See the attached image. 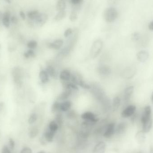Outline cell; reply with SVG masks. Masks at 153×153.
I'll return each mask as SVG.
<instances>
[{"label": "cell", "instance_id": "obj_51", "mask_svg": "<svg viewBox=\"0 0 153 153\" xmlns=\"http://www.w3.org/2000/svg\"><path fill=\"white\" fill-rule=\"evenodd\" d=\"M148 28L150 30L153 31V20L149 23V25H148Z\"/></svg>", "mask_w": 153, "mask_h": 153}, {"label": "cell", "instance_id": "obj_36", "mask_svg": "<svg viewBox=\"0 0 153 153\" xmlns=\"http://www.w3.org/2000/svg\"><path fill=\"white\" fill-rule=\"evenodd\" d=\"M38 119V115L36 113H33L30 115L28 119L29 124L32 125L36 122Z\"/></svg>", "mask_w": 153, "mask_h": 153}, {"label": "cell", "instance_id": "obj_6", "mask_svg": "<svg viewBox=\"0 0 153 153\" xmlns=\"http://www.w3.org/2000/svg\"><path fill=\"white\" fill-rule=\"evenodd\" d=\"M115 128L116 125L115 123L111 122L108 123L103 134V137L106 138H110L112 137L115 134Z\"/></svg>", "mask_w": 153, "mask_h": 153}, {"label": "cell", "instance_id": "obj_47", "mask_svg": "<svg viewBox=\"0 0 153 153\" xmlns=\"http://www.w3.org/2000/svg\"><path fill=\"white\" fill-rule=\"evenodd\" d=\"M72 3L74 5H80L82 2L83 0H71Z\"/></svg>", "mask_w": 153, "mask_h": 153}, {"label": "cell", "instance_id": "obj_30", "mask_svg": "<svg viewBox=\"0 0 153 153\" xmlns=\"http://www.w3.org/2000/svg\"><path fill=\"white\" fill-rule=\"evenodd\" d=\"M60 103L58 101H55L52 104L51 107V112L53 113H56L60 111Z\"/></svg>", "mask_w": 153, "mask_h": 153}, {"label": "cell", "instance_id": "obj_52", "mask_svg": "<svg viewBox=\"0 0 153 153\" xmlns=\"http://www.w3.org/2000/svg\"><path fill=\"white\" fill-rule=\"evenodd\" d=\"M4 104L3 102H0V112H1L2 111L3 109Z\"/></svg>", "mask_w": 153, "mask_h": 153}, {"label": "cell", "instance_id": "obj_44", "mask_svg": "<svg viewBox=\"0 0 153 153\" xmlns=\"http://www.w3.org/2000/svg\"><path fill=\"white\" fill-rule=\"evenodd\" d=\"M1 153H11V150L7 145H4L1 150Z\"/></svg>", "mask_w": 153, "mask_h": 153}, {"label": "cell", "instance_id": "obj_3", "mask_svg": "<svg viewBox=\"0 0 153 153\" xmlns=\"http://www.w3.org/2000/svg\"><path fill=\"white\" fill-rule=\"evenodd\" d=\"M91 90L92 94H93L95 99H97L100 102L106 96L105 92L102 88L98 84H94L92 85H91Z\"/></svg>", "mask_w": 153, "mask_h": 153}, {"label": "cell", "instance_id": "obj_24", "mask_svg": "<svg viewBox=\"0 0 153 153\" xmlns=\"http://www.w3.org/2000/svg\"><path fill=\"white\" fill-rule=\"evenodd\" d=\"M121 104V99L119 96H115L113 98L111 103V109L113 111H116L118 109Z\"/></svg>", "mask_w": 153, "mask_h": 153}, {"label": "cell", "instance_id": "obj_58", "mask_svg": "<svg viewBox=\"0 0 153 153\" xmlns=\"http://www.w3.org/2000/svg\"><path fill=\"white\" fill-rule=\"evenodd\" d=\"M136 153H143L142 152H136Z\"/></svg>", "mask_w": 153, "mask_h": 153}, {"label": "cell", "instance_id": "obj_50", "mask_svg": "<svg viewBox=\"0 0 153 153\" xmlns=\"http://www.w3.org/2000/svg\"><path fill=\"white\" fill-rule=\"evenodd\" d=\"M19 14L21 18L23 20H25V19H26V15H25V13L22 11H20Z\"/></svg>", "mask_w": 153, "mask_h": 153}, {"label": "cell", "instance_id": "obj_11", "mask_svg": "<svg viewBox=\"0 0 153 153\" xmlns=\"http://www.w3.org/2000/svg\"><path fill=\"white\" fill-rule=\"evenodd\" d=\"M13 80L17 84H21L22 82V71L19 67L13 68L12 71Z\"/></svg>", "mask_w": 153, "mask_h": 153}, {"label": "cell", "instance_id": "obj_40", "mask_svg": "<svg viewBox=\"0 0 153 153\" xmlns=\"http://www.w3.org/2000/svg\"><path fill=\"white\" fill-rule=\"evenodd\" d=\"M77 19V14L76 11L73 10L71 13L70 16V20L72 22H74L76 21Z\"/></svg>", "mask_w": 153, "mask_h": 153}, {"label": "cell", "instance_id": "obj_16", "mask_svg": "<svg viewBox=\"0 0 153 153\" xmlns=\"http://www.w3.org/2000/svg\"><path fill=\"white\" fill-rule=\"evenodd\" d=\"M107 145L104 142L101 141L94 146L93 153H105Z\"/></svg>", "mask_w": 153, "mask_h": 153}, {"label": "cell", "instance_id": "obj_21", "mask_svg": "<svg viewBox=\"0 0 153 153\" xmlns=\"http://www.w3.org/2000/svg\"><path fill=\"white\" fill-rule=\"evenodd\" d=\"M142 124V129L143 131L145 132L146 134L149 133L153 126V120L152 118L147 120L144 122Z\"/></svg>", "mask_w": 153, "mask_h": 153}, {"label": "cell", "instance_id": "obj_45", "mask_svg": "<svg viewBox=\"0 0 153 153\" xmlns=\"http://www.w3.org/2000/svg\"><path fill=\"white\" fill-rule=\"evenodd\" d=\"M20 153H32V151L30 147H25L22 149Z\"/></svg>", "mask_w": 153, "mask_h": 153}, {"label": "cell", "instance_id": "obj_56", "mask_svg": "<svg viewBox=\"0 0 153 153\" xmlns=\"http://www.w3.org/2000/svg\"><path fill=\"white\" fill-rule=\"evenodd\" d=\"M6 2L10 4L11 3L10 0H4Z\"/></svg>", "mask_w": 153, "mask_h": 153}, {"label": "cell", "instance_id": "obj_38", "mask_svg": "<svg viewBox=\"0 0 153 153\" xmlns=\"http://www.w3.org/2000/svg\"><path fill=\"white\" fill-rule=\"evenodd\" d=\"M38 43L36 40H30L27 44V46L30 49H34L36 48Z\"/></svg>", "mask_w": 153, "mask_h": 153}, {"label": "cell", "instance_id": "obj_23", "mask_svg": "<svg viewBox=\"0 0 153 153\" xmlns=\"http://www.w3.org/2000/svg\"><path fill=\"white\" fill-rule=\"evenodd\" d=\"M146 133L143 130L137 131L135 134V138L138 143L140 144L143 143L146 139Z\"/></svg>", "mask_w": 153, "mask_h": 153}, {"label": "cell", "instance_id": "obj_20", "mask_svg": "<svg viewBox=\"0 0 153 153\" xmlns=\"http://www.w3.org/2000/svg\"><path fill=\"white\" fill-rule=\"evenodd\" d=\"M55 134L56 133L51 131L48 128L44 132L43 136L48 143H51L53 140Z\"/></svg>", "mask_w": 153, "mask_h": 153}, {"label": "cell", "instance_id": "obj_53", "mask_svg": "<svg viewBox=\"0 0 153 153\" xmlns=\"http://www.w3.org/2000/svg\"><path fill=\"white\" fill-rule=\"evenodd\" d=\"M149 153H153V146L152 145H151L150 146Z\"/></svg>", "mask_w": 153, "mask_h": 153}, {"label": "cell", "instance_id": "obj_2", "mask_svg": "<svg viewBox=\"0 0 153 153\" xmlns=\"http://www.w3.org/2000/svg\"><path fill=\"white\" fill-rule=\"evenodd\" d=\"M118 16L117 10L113 7H109L105 9L103 13V17L105 21L108 23L115 21Z\"/></svg>", "mask_w": 153, "mask_h": 153}, {"label": "cell", "instance_id": "obj_29", "mask_svg": "<svg viewBox=\"0 0 153 153\" xmlns=\"http://www.w3.org/2000/svg\"><path fill=\"white\" fill-rule=\"evenodd\" d=\"M66 2L65 0H59L56 5V10L58 11L65 10L66 8Z\"/></svg>", "mask_w": 153, "mask_h": 153}, {"label": "cell", "instance_id": "obj_13", "mask_svg": "<svg viewBox=\"0 0 153 153\" xmlns=\"http://www.w3.org/2000/svg\"><path fill=\"white\" fill-rule=\"evenodd\" d=\"M64 44V41L63 39H57L54 40L53 42L48 44V47L49 48L55 50H59L61 49Z\"/></svg>", "mask_w": 153, "mask_h": 153}, {"label": "cell", "instance_id": "obj_35", "mask_svg": "<svg viewBox=\"0 0 153 153\" xmlns=\"http://www.w3.org/2000/svg\"><path fill=\"white\" fill-rule=\"evenodd\" d=\"M78 85L82 89H85V90H91V85L86 83L85 81H84L83 79L80 80Z\"/></svg>", "mask_w": 153, "mask_h": 153}, {"label": "cell", "instance_id": "obj_15", "mask_svg": "<svg viewBox=\"0 0 153 153\" xmlns=\"http://www.w3.org/2000/svg\"><path fill=\"white\" fill-rule=\"evenodd\" d=\"M72 91L69 89H64V91L58 95L57 98V100L58 101H64L67 100L72 94Z\"/></svg>", "mask_w": 153, "mask_h": 153}, {"label": "cell", "instance_id": "obj_37", "mask_svg": "<svg viewBox=\"0 0 153 153\" xmlns=\"http://www.w3.org/2000/svg\"><path fill=\"white\" fill-rule=\"evenodd\" d=\"M24 56L26 58H29L30 57L34 58L36 56V54L32 49H30L28 51L24 53Z\"/></svg>", "mask_w": 153, "mask_h": 153}, {"label": "cell", "instance_id": "obj_39", "mask_svg": "<svg viewBox=\"0 0 153 153\" xmlns=\"http://www.w3.org/2000/svg\"><path fill=\"white\" fill-rule=\"evenodd\" d=\"M66 112V117L69 119H74L76 117V113L74 111L70 110Z\"/></svg>", "mask_w": 153, "mask_h": 153}, {"label": "cell", "instance_id": "obj_54", "mask_svg": "<svg viewBox=\"0 0 153 153\" xmlns=\"http://www.w3.org/2000/svg\"><path fill=\"white\" fill-rule=\"evenodd\" d=\"M3 16V13L1 12L0 11V21H1L2 20Z\"/></svg>", "mask_w": 153, "mask_h": 153}, {"label": "cell", "instance_id": "obj_33", "mask_svg": "<svg viewBox=\"0 0 153 153\" xmlns=\"http://www.w3.org/2000/svg\"><path fill=\"white\" fill-rule=\"evenodd\" d=\"M66 15V13L65 11H59L58 13L56 15L54 18V20L56 21H60L65 18Z\"/></svg>", "mask_w": 153, "mask_h": 153}, {"label": "cell", "instance_id": "obj_48", "mask_svg": "<svg viewBox=\"0 0 153 153\" xmlns=\"http://www.w3.org/2000/svg\"><path fill=\"white\" fill-rule=\"evenodd\" d=\"M40 143L42 145L45 146L47 144L48 142L47 141L45 137L42 135V136L40 138Z\"/></svg>", "mask_w": 153, "mask_h": 153}, {"label": "cell", "instance_id": "obj_8", "mask_svg": "<svg viewBox=\"0 0 153 153\" xmlns=\"http://www.w3.org/2000/svg\"><path fill=\"white\" fill-rule=\"evenodd\" d=\"M134 87L133 85H130L126 87L124 91L123 101L125 104H127L131 99L132 94L134 93Z\"/></svg>", "mask_w": 153, "mask_h": 153}, {"label": "cell", "instance_id": "obj_32", "mask_svg": "<svg viewBox=\"0 0 153 153\" xmlns=\"http://www.w3.org/2000/svg\"><path fill=\"white\" fill-rule=\"evenodd\" d=\"M48 128L53 132L56 133V131L59 129V126L55 120H52L49 123Z\"/></svg>", "mask_w": 153, "mask_h": 153}, {"label": "cell", "instance_id": "obj_49", "mask_svg": "<svg viewBox=\"0 0 153 153\" xmlns=\"http://www.w3.org/2000/svg\"><path fill=\"white\" fill-rule=\"evenodd\" d=\"M11 22H12L13 24H17L18 22V19L17 17L15 16H13L10 19Z\"/></svg>", "mask_w": 153, "mask_h": 153}, {"label": "cell", "instance_id": "obj_46", "mask_svg": "<svg viewBox=\"0 0 153 153\" xmlns=\"http://www.w3.org/2000/svg\"><path fill=\"white\" fill-rule=\"evenodd\" d=\"M119 2L120 0H108V4L111 6L117 5Z\"/></svg>", "mask_w": 153, "mask_h": 153}, {"label": "cell", "instance_id": "obj_55", "mask_svg": "<svg viewBox=\"0 0 153 153\" xmlns=\"http://www.w3.org/2000/svg\"><path fill=\"white\" fill-rule=\"evenodd\" d=\"M151 101H152V103L153 104V92L152 93V95H151Z\"/></svg>", "mask_w": 153, "mask_h": 153}, {"label": "cell", "instance_id": "obj_7", "mask_svg": "<svg viewBox=\"0 0 153 153\" xmlns=\"http://www.w3.org/2000/svg\"><path fill=\"white\" fill-rule=\"evenodd\" d=\"M152 110L151 106L149 105L146 106L144 108L143 114L141 117L142 124L152 118Z\"/></svg>", "mask_w": 153, "mask_h": 153}, {"label": "cell", "instance_id": "obj_4", "mask_svg": "<svg viewBox=\"0 0 153 153\" xmlns=\"http://www.w3.org/2000/svg\"><path fill=\"white\" fill-rule=\"evenodd\" d=\"M48 19V16L46 13H39L34 20L30 19V24L31 26L41 27L45 24Z\"/></svg>", "mask_w": 153, "mask_h": 153}, {"label": "cell", "instance_id": "obj_5", "mask_svg": "<svg viewBox=\"0 0 153 153\" xmlns=\"http://www.w3.org/2000/svg\"><path fill=\"white\" fill-rule=\"evenodd\" d=\"M136 107L134 105H129L127 106L121 112L122 117L127 118L131 117L136 112Z\"/></svg>", "mask_w": 153, "mask_h": 153}, {"label": "cell", "instance_id": "obj_27", "mask_svg": "<svg viewBox=\"0 0 153 153\" xmlns=\"http://www.w3.org/2000/svg\"><path fill=\"white\" fill-rule=\"evenodd\" d=\"M61 111H59L56 113L55 121L56 122L59 126V128H61L63 124V117Z\"/></svg>", "mask_w": 153, "mask_h": 153}, {"label": "cell", "instance_id": "obj_9", "mask_svg": "<svg viewBox=\"0 0 153 153\" xmlns=\"http://www.w3.org/2000/svg\"><path fill=\"white\" fill-rule=\"evenodd\" d=\"M81 117L84 120L92 121L95 123H97L99 121V119L97 118L96 115L91 111L84 112L82 114Z\"/></svg>", "mask_w": 153, "mask_h": 153}, {"label": "cell", "instance_id": "obj_42", "mask_svg": "<svg viewBox=\"0 0 153 153\" xmlns=\"http://www.w3.org/2000/svg\"><path fill=\"white\" fill-rule=\"evenodd\" d=\"M15 146V143L13 138H10L9 139V147L11 150H13Z\"/></svg>", "mask_w": 153, "mask_h": 153}, {"label": "cell", "instance_id": "obj_1", "mask_svg": "<svg viewBox=\"0 0 153 153\" xmlns=\"http://www.w3.org/2000/svg\"><path fill=\"white\" fill-rule=\"evenodd\" d=\"M103 46V43L101 39H97L94 41L90 51V56L92 59H95L99 56L102 50Z\"/></svg>", "mask_w": 153, "mask_h": 153}, {"label": "cell", "instance_id": "obj_26", "mask_svg": "<svg viewBox=\"0 0 153 153\" xmlns=\"http://www.w3.org/2000/svg\"><path fill=\"white\" fill-rule=\"evenodd\" d=\"M82 79V77L80 74L77 73H71V82L74 83L76 85H78V83H79L80 80Z\"/></svg>", "mask_w": 153, "mask_h": 153}, {"label": "cell", "instance_id": "obj_18", "mask_svg": "<svg viewBox=\"0 0 153 153\" xmlns=\"http://www.w3.org/2000/svg\"><path fill=\"white\" fill-rule=\"evenodd\" d=\"M71 73L69 70L65 69L61 72L59 75L60 79L63 82H68L71 80Z\"/></svg>", "mask_w": 153, "mask_h": 153}, {"label": "cell", "instance_id": "obj_10", "mask_svg": "<svg viewBox=\"0 0 153 153\" xmlns=\"http://www.w3.org/2000/svg\"><path fill=\"white\" fill-rule=\"evenodd\" d=\"M136 70L134 67H128L124 70L122 73V77L126 79H131L135 75Z\"/></svg>", "mask_w": 153, "mask_h": 153}, {"label": "cell", "instance_id": "obj_25", "mask_svg": "<svg viewBox=\"0 0 153 153\" xmlns=\"http://www.w3.org/2000/svg\"><path fill=\"white\" fill-rule=\"evenodd\" d=\"M39 77L41 82L46 84L48 82L49 80V76L46 70H41L39 73Z\"/></svg>", "mask_w": 153, "mask_h": 153}, {"label": "cell", "instance_id": "obj_14", "mask_svg": "<svg viewBox=\"0 0 153 153\" xmlns=\"http://www.w3.org/2000/svg\"><path fill=\"white\" fill-rule=\"evenodd\" d=\"M137 59L140 62L144 63L148 60L149 57V54L146 50H141L137 54Z\"/></svg>", "mask_w": 153, "mask_h": 153}, {"label": "cell", "instance_id": "obj_22", "mask_svg": "<svg viewBox=\"0 0 153 153\" xmlns=\"http://www.w3.org/2000/svg\"><path fill=\"white\" fill-rule=\"evenodd\" d=\"M11 13L10 11H6L3 13L2 22L6 28H9L10 22Z\"/></svg>", "mask_w": 153, "mask_h": 153}, {"label": "cell", "instance_id": "obj_12", "mask_svg": "<svg viewBox=\"0 0 153 153\" xmlns=\"http://www.w3.org/2000/svg\"><path fill=\"white\" fill-rule=\"evenodd\" d=\"M99 74L102 76H108L111 74V70L110 67L107 65H100L97 69Z\"/></svg>", "mask_w": 153, "mask_h": 153}, {"label": "cell", "instance_id": "obj_28", "mask_svg": "<svg viewBox=\"0 0 153 153\" xmlns=\"http://www.w3.org/2000/svg\"><path fill=\"white\" fill-rule=\"evenodd\" d=\"M45 70L47 72L49 76L51 77L55 78L57 76V73H56V69L53 65H48L46 68Z\"/></svg>", "mask_w": 153, "mask_h": 153}, {"label": "cell", "instance_id": "obj_43", "mask_svg": "<svg viewBox=\"0 0 153 153\" xmlns=\"http://www.w3.org/2000/svg\"><path fill=\"white\" fill-rule=\"evenodd\" d=\"M140 38V35L139 32H135L132 34V39L134 41H137Z\"/></svg>", "mask_w": 153, "mask_h": 153}, {"label": "cell", "instance_id": "obj_57", "mask_svg": "<svg viewBox=\"0 0 153 153\" xmlns=\"http://www.w3.org/2000/svg\"><path fill=\"white\" fill-rule=\"evenodd\" d=\"M37 153H45V152L44 151H41V152H39Z\"/></svg>", "mask_w": 153, "mask_h": 153}, {"label": "cell", "instance_id": "obj_41", "mask_svg": "<svg viewBox=\"0 0 153 153\" xmlns=\"http://www.w3.org/2000/svg\"><path fill=\"white\" fill-rule=\"evenodd\" d=\"M73 32V30L71 28H69L66 29V30H65V31L64 36L65 37H69L71 36Z\"/></svg>", "mask_w": 153, "mask_h": 153}, {"label": "cell", "instance_id": "obj_19", "mask_svg": "<svg viewBox=\"0 0 153 153\" xmlns=\"http://www.w3.org/2000/svg\"><path fill=\"white\" fill-rule=\"evenodd\" d=\"M71 107L72 102L71 101H64L60 103V111L62 112H67L71 110Z\"/></svg>", "mask_w": 153, "mask_h": 153}, {"label": "cell", "instance_id": "obj_31", "mask_svg": "<svg viewBox=\"0 0 153 153\" xmlns=\"http://www.w3.org/2000/svg\"><path fill=\"white\" fill-rule=\"evenodd\" d=\"M39 130L37 127L34 126L30 128L29 133L30 138H34L38 135Z\"/></svg>", "mask_w": 153, "mask_h": 153}, {"label": "cell", "instance_id": "obj_34", "mask_svg": "<svg viewBox=\"0 0 153 153\" xmlns=\"http://www.w3.org/2000/svg\"><path fill=\"white\" fill-rule=\"evenodd\" d=\"M39 12L37 10H35L30 11L27 13L28 18L30 20H34L37 17L38 15L39 14Z\"/></svg>", "mask_w": 153, "mask_h": 153}, {"label": "cell", "instance_id": "obj_17", "mask_svg": "<svg viewBox=\"0 0 153 153\" xmlns=\"http://www.w3.org/2000/svg\"><path fill=\"white\" fill-rule=\"evenodd\" d=\"M127 128V124L126 122H120L117 126H116L115 134L118 135L123 134L126 132Z\"/></svg>", "mask_w": 153, "mask_h": 153}]
</instances>
